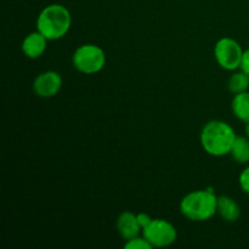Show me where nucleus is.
Returning <instances> with one entry per match:
<instances>
[{
    "mask_svg": "<svg viewBox=\"0 0 249 249\" xmlns=\"http://www.w3.org/2000/svg\"><path fill=\"white\" fill-rule=\"evenodd\" d=\"M236 131L224 121H209L202 128L199 141L204 152L213 157H223L230 155L231 147L235 142Z\"/></svg>",
    "mask_w": 249,
    "mask_h": 249,
    "instance_id": "nucleus-1",
    "label": "nucleus"
},
{
    "mask_svg": "<svg viewBox=\"0 0 249 249\" xmlns=\"http://www.w3.org/2000/svg\"><path fill=\"white\" fill-rule=\"evenodd\" d=\"M72 16L70 10L61 4H50L44 7L36 18V31L48 40H58L70 32Z\"/></svg>",
    "mask_w": 249,
    "mask_h": 249,
    "instance_id": "nucleus-2",
    "label": "nucleus"
},
{
    "mask_svg": "<svg viewBox=\"0 0 249 249\" xmlns=\"http://www.w3.org/2000/svg\"><path fill=\"white\" fill-rule=\"evenodd\" d=\"M218 196L214 190H197L187 194L180 202V213L191 221H206L216 214Z\"/></svg>",
    "mask_w": 249,
    "mask_h": 249,
    "instance_id": "nucleus-3",
    "label": "nucleus"
},
{
    "mask_svg": "<svg viewBox=\"0 0 249 249\" xmlns=\"http://www.w3.org/2000/svg\"><path fill=\"white\" fill-rule=\"evenodd\" d=\"M72 63L73 67L83 74H96L106 65V53L99 45L83 44L73 53Z\"/></svg>",
    "mask_w": 249,
    "mask_h": 249,
    "instance_id": "nucleus-4",
    "label": "nucleus"
},
{
    "mask_svg": "<svg viewBox=\"0 0 249 249\" xmlns=\"http://www.w3.org/2000/svg\"><path fill=\"white\" fill-rule=\"evenodd\" d=\"M243 53L245 50L241 44L230 36H224L219 39L214 46V57H215L216 63L223 70L230 71V72L240 70Z\"/></svg>",
    "mask_w": 249,
    "mask_h": 249,
    "instance_id": "nucleus-5",
    "label": "nucleus"
},
{
    "mask_svg": "<svg viewBox=\"0 0 249 249\" xmlns=\"http://www.w3.org/2000/svg\"><path fill=\"white\" fill-rule=\"evenodd\" d=\"M142 236L152 248L169 247L177 241V228L165 219H153L148 226L142 229Z\"/></svg>",
    "mask_w": 249,
    "mask_h": 249,
    "instance_id": "nucleus-6",
    "label": "nucleus"
},
{
    "mask_svg": "<svg viewBox=\"0 0 249 249\" xmlns=\"http://www.w3.org/2000/svg\"><path fill=\"white\" fill-rule=\"evenodd\" d=\"M62 77L56 71H45L36 75L33 82V91L36 96L50 99L56 96L62 89Z\"/></svg>",
    "mask_w": 249,
    "mask_h": 249,
    "instance_id": "nucleus-7",
    "label": "nucleus"
},
{
    "mask_svg": "<svg viewBox=\"0 0 249 249\" xmlns=\"http://www.w3.org/2000/svg\"><path fill=\"white\" fill-rule=\"evenodd\" d=\"M48 41V38L39 31L32 32V33L27 34L22 41V53H24L26 57L32 58V60L39 58L46 51Z\"/></svg>",
    "mask_w": 249,
    "mask_h": 249,
    "instance_id": "nucleus-8",
    "label": "nucleus"
},
{
    "mask_svg": "<svg viewBox=\"0 0 249 249\" xmlns=\"http://www.w3.org/2000/svg\"><path fill=\"white\" fill-rule=\"evenodd\" d=\"M116 225L118 233L125 241L131 240V238L140 236V233H142V229L139 224L136 214H134L133 212L125 211L119 214Z\"/></svg>",
    "mask_w": 249,
    "mask_h": 249,
    "instance_id": "nucleus-9",
    "label": "nucleus"
},
{
    "mask_svg": "<svg viewBox=\"0 0 249 249\" xmlns=\"http://www.w3.org/2000/svg\"><path fill=\"white\" fill-rule=\"evenodd\" d=\"M216 214L226 223H235L241 216V208L237 202L230 196H219Z\"/></svg>",
    "mask_w": 249,
    "mask_h": 249,
    "instance_id": "nucleus-10",
    "label": "nucleus"
},
{
    "mask_svg": "<svg viewBox=\"0 0 249 249\" xmlns=\"http://www.w3.org/2000/svg\"><path fill=\"white\" fill-rule=\"evenodd\" d=\"M231 109L232 113L238 121L243 123L249 122V91L241 92V94L233 95L231 101Z\"/></svg>",
    "mask_w": 249,
    "mask_h": 249,
    "instance_id": "nucleus-11",
    "label": "nucleus"
},
{
    "mask_svg": "<svg viewBox=\"0 0 249 249\" xmlns=\"http://www.w3.org/2000/svg\"><path fill=\"white\" fill-rule=\"evenodd\" d=\"M230 155L235 160V162L240 163V164L249 163V139L247 136L237 135L232 147H231Z\"/></svg>",
    "mask_w": 249,
    "mask_h": 249,
    "instance_id": "nucleus-12",
    "label": "nucleus"
},
{
    "mask_svg": "<svg viewBox=\"0 0 249 249\" xmlns=\"http://www.w3.org/2000/svg\"><path fill=\"white\" fill-rule=\"evenodd\" d=\"M228 89L233 95L248 91L249 75L246 72H243L241 68L240 71H233V73L228 80Z\"/></svg>",
    "mask_w": 249,
    "mask_h": 249,
    "instance_id": "nucleus-13",
    "label": "nucleus"
},
{
    "mask_svg": "<svg viewBox=\"0 0 249 249\" xmlns=\"http://www.w3.org/2000/svg\"><path fill=\"white\" fill-rule=\"evenodd\" d=\"M125 249H151L152 246L147 242L145 237H140V236H136V237L128 240L124 245Z\"/></svg>",
    "mask_w": 249,
    "mask_h": 249,
    "instance_id": "nucleus-14",
    "label": "nucleus"
},
{
    "mask_svg": "<svg viewBox=\"0 0 249 249\" xmlns=\"http://www.w3.org/2000/svg\"><path fill=\"white\" fill-rule=\"evenodd\" d=\"M238 184L245 194L249 195V167L245 168L238 177Z\"/></svg>",
    "mask_w": 249,
    "mask_h": 249,
    "instance_id": "nucleus-15",
    "label": "nucleus"
},
{
    "mask_svg": "<svg viewBox=\"0 0 249 249\" xmlns=\"http://www.w3.org/2000/svg\"><path fill=\"white\" fill-rule=\"evenodd\" d=\"M136 218H138V221H139V224H140L141 229H145L146 226L150 225L151 221L153 220V219L151 218L147 213H143V212L136 214Z\"/></svg>",
    "mask_w": 249,
    "mask_h": 249,
    "instance_id": "nucleus-16",
    "label": "nucleus"
},
{
    "mask_svg": "<svg viewBox=\"0 0 249 249\" xmlns=\"http://www.w3.org/2000/svg\"><path fill=\"white\" fill-rule=\"evenodd\" d=\"M241 70L243 72H246L249 75V48L246 49L245 53H243L242 57V63H241Z\"/></svg>",
    "mask_w": 249,
    "mask_h": 249,
    "instance_id": "nucleus-17",
    "label": "nucleus"
},
{
    "mask_svg": "<svg viewBox=\"0 0 249 249\" xmlns=\"http://www.w3.org/2000/svg\"><path fill=\"white\" fill-rule=\"evenodd\" d=\"M245 134H246V136L249 139V122L248 123H246V125H245Z\"/></svg>",
    "mask_w": 249,
    "mask_h": 249,
    "instance_id": "nucleus-18",
    "label": "nucleus"
}]
</instances>
